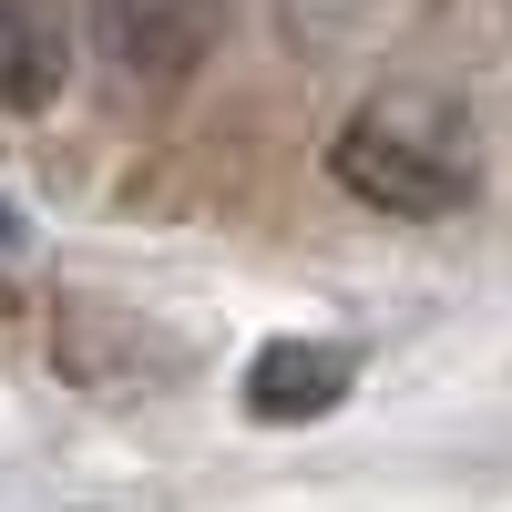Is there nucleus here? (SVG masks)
Listing matches in <instances>:
<instances>
[{
    "mask_svg": "<svg viewBox=\"0 0 512 512\" xmlns=\"http://www.w3.org/2000/svg\"><path fill=\"white\" fill-rule=\"evenodd\" d=\"M328 175L349 185L369 216H451L472 205V164H461V134L420 103H369L338 123L328 144Z\"/></svg>",
    "mask_w": 512,
    "mask_h": 512,
    "instance_id": "f257e3e1",
    "label": "nucleus"
},
{
    "mask_svg": "<svg viewBox=\"0 0 512 512\" xmlns=\"http://www.w3.org/2000/svg\"><path fill=\"white\" fill-rule=\"evenodd\" d=\"M93 31L134 82H185L216 52V0H93Z\"/></svg>",
    "mask_w": 512,
    "mask_h": 512,
    "instance_id": "f03ea898",
    "label": "nucleus"
},
{
    "mask_svg": "<svg viewBox=\"0 0 512 512\" xmlns=\"http://www.w3.org/2000/svg\"><path fill=\"white\" fill-rule=\"evenodd\" d=\"M349 379H359V349H338V338H277V349H256L246 369V410L256 420H328L338 400H349Z\"/></svg>",
    "mask_w": 512,
    "mask_h": 512,
    "instance_id": "7ed1b4c3",
    "label": "nucleus"
},
{
    "mask_svg": "<svg viewBox=\"0 0 512 512\" xmlns=\"http://www.w3.org/2000/svg\"><path fill=\"white\" fill-rule=\"evenodd\" d=\"M21 246V216H11V205H0V256H11Z\"/></svg>",
    "mask_w": 512,
    "mask_h": 512,
    "instance_id": "39448f33",
    "label": "nucleus"
},
{
    "mask_svg": "<svg viewBox=\"0 0 512 512\" xmlns=\"http://www.w3.org/2000/svg\"><path fill=\"white\" fill-rule=\"evenodd\" d=\"M62 93V21L52 0H0V113H41Z\"/></svg>",
    "mask_w": 512,
    "mask_h": 512,
    "instance_id": "20e7f679",
    "label": "nucleus"
}]
</instances>
